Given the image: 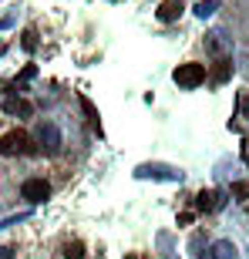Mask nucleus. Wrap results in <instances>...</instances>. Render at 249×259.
<instances>
[{
  "label": "nucleus",
  "instance_id": "1",
  "mask_svg": "<svg viewBox=\"0 0 249 259\" xmlns=\"http://www.w3.org/2000/svg\"><path fill=\"white\" fill-rule=\"evenodd\" d=\"M0 155H37V145L27 132H7L0 138Z\"/></svg>",
  "mask_w": 249,
  "mask_h": 259
},
{
  "label": "nucleus",
  "instance_id": "2",
  "mask_svg": "<svg viewBox=\"0 0 249 259\" xmlns=\"http://www.w3.org/2000/svg\"><path fill=\"white\" fill-rule=\"evenodd\" d=\"M172 77H175V84H179V88H199L202 81H205V64H195V61L179 64Z\"/></svg>",
  "mask_w": 249,
  "mask_h": 259
},
{
  "label": "nucleus",
  "instance_id": "3",
  "mask_svg": "<svg viewBox=\"0 0 249 259\" xmlns=\"http://www.w3.org/2000/svg\"><path fill=\"white\" fill-rule=\"evenodd\" d=\"M20 195H24L30 205H40V202L51 195V185L44 182V179H27V182L20 185Z\"/></svg>",
  "mask_w": 249,
  "mask_h": 259
},
{
  "label": "nucleus",
  "instance_id": "4",
  "mask_svg": "<svg viewBox=\"0 0 249 259\" xmlns=\"http://www.w3.org/2000/svg\"><path fill=\"white\" fill-rule=\"evenodd\" d=\"M37 142L44 145L51 155H58V152H61V132L51 125V121H40V125H37Z\"/></svg>",
  "mask_w": 249,
  "mask_h": 259
},
{
  "label": "nucleus",
  "instance_id": "5",
  "mask_svg": "<svg viewBox=\"0 0 249 259\" xmlns=\"http://www.w3.org/2000/svg\"><path fill=\"white\" fill-rule=\"evenodd\" d=\"M138 179H169V182H179L182 172H175V168H165V165H138Z\"/></svg>",
  "mask_w": 249,
  "mask_h": 259
},
{
  "label": "nucleus",
  "instance_id": "6",
  "mask_svg": "<svg viewBox=\"0 0 249 259\" xmlns=\"http://www.w3.org/2000/svg\"><path fill=\"white\" fill-rule=\"evenodd\" d=\"M222 205H226V199H222V192H216V189H205V192L195 195V209L199 212H219Z\"/></svg>",
  "mask_w": 249,
  "mask_h": 259
},
{
  "label": "nucleus",
  "instance_id": "7",
  "mask_svg": "<svg viewBox=\"0 0 249 259\" xmlns=\"http://www.w3.org/2000/svg\"><path fill=\"white\" fill-rule=\"evenodd\" d=\"M4 111H7V115L30 118V115H34V105H30V101H24V98H4Z\"/></svg>",
  "mask_w": 249,
  "mask_h": 259
},
{
  "label": "nucleus",
  "instance_id": "8",
  "mask_svg": "<svg viewBox=\"0 0 249 259\" xmlns=\"http://www.w3.org/2000/svg\"><path fill=\"white\" fill-rule=\"evenodd\" d=\"M179 14H182V0H165L162 7H158V20H162V24L179 20Z\"/></svg>",
  "mask_w": 249,
  "mask_h": 259
},
{
  "label": "nucleus",
  "instance_id": "9",
  "mask_svg": "<svg viewBox=\"0 0 249 259\" xmlns=\"http://www.w3.org/2000/svg\"><path fill=\"white\" fill-rule=\"evenodd\" d=\"M212 252H216V256L212 259H236V246H232V242H216V246H212Z\"/></svg>",
  "mask_w": 249,
  "mask_h": 259
},
{
  "label": "nucleus",
  "instance_id": "10",
  "mask_svg": "<svg viewBox=\"0 0 249 259\" xmlns=\"http://www.w3.org/2000/svg\"><path fill=\"white\" fill-rule=\"evenodd\" d=\"M216 10H219V0H202L199 7H195V14H199V17L205 20V17H212Z\"/></svg>",
  "mask_w": 249,
  "mask_h": 259
},
{
  "label": "nucleus",
  "instance_id": "11",
  "mask_svg": "<svg viewBox=\"0 0 249 259\" xmlns=\"http://www.w3.org/2000/svg\"><path fill=\"white\" fill-rule=\"evenodd\" d=\"M81 105H85L88 118H91V128H95V132L101 135V121H98V111H95V105H91V101H88V98H81Z\"/></svg>",
  "mask_w": 249,
  "mask_h": 259
},
{
  "label": "nucleus",
  "instance_id": "12",
  "mask_svg": "<svg viewBox=\"0 0 249 259\" xmlns=\"http://www.w3.org/2000/svg\"><path fill=\"white\" fill-rule=\"evenodd\" d=\"M64 259H85V246H81V242H67L64 246Z\"/></svg>",
  "mask_w": 249,
  "mask_h": 259
},
{
  "label": "nucleus",
  "instance_id": "13",
  "mask_svg": "<svg viewBox=\"0 0 249 259\" xmlns=\"http://www.w3.org/2000/svg\"><path fill=\"white\" fill-rule=\"evenodd\" d=\"M229 61H219V67H216V71H212V81H226V77H229Z\"/></svg>",
  "mask_w": 249,
  "mask_h": 259
},
{
  "label": "nucleus",
  "instance_id": "14",
  "mask_svg": "<svg viewBox=\"0 0 249 259\" xmlns=\"http://www.w3.org/2000/svg\"><path fill=\"white\" fill-rule=\"evenodd\" d=\"M232 199H249V182H232Z\"/></svg>",
  "mask_w": 249,
  "mask_h": 259
},
{
  "label": "nucleus",
  "instance_id": "15",
  "mask_svg": "<svg viewBox=\"0 0 249 259\" xmlns=\"http://www.w3.org/2000/svg\"><path fill=\"white\" fill-rule=\"evenodd\" d=\"M20 44H24V51H37V34L34 30H24V40Z\"/></svg>",
  "mask_w": 249,
  "mask_h": 259
},
{
  "label": "nucleus",
  "instance_id": "16",
  "mask_svg": "<svg viewBox=\"0 0 249 259\" xmlns=\"http://www.w3.org/2000/svg\"><path fill=\"white\" fill-rule=\"evenodd\" d=\"M30 212H20V215H10V219H0V229H7V226H14V222H20V219H27Z\"/></svg>",
  "mask_w": 249,
  "mask_h": 259
},
{
  "label": "nucleus",
  "instance_id": "17",
  "mask_svg": "<svg viewBox=\"0 0 249 259\" xmlns=\"http://www.w3.org/2000/svg\"><path fill=\"white\" fill-rule=\"evenodd\" d=\"M34 74H37V67H34V64H27L24 71H20V84H24V81H30Z\"/></svg>",
  "mask_w": 249,
  "mask_h": 259
},
{
  "label": "nucleus",
  "instance_id": "18",
  "mask_svg": "<svg viewBox=\"0 0 249 259\" xmlns=\"http://www.w3.org/2000/svg\"><path fill=\"white\" fill-rule=\"evenodd\" d=\"M239 115H249V91L239 98Z\"/></svg>",
  "mask_w": 249,
  "mask_h": 259
},
{
  "label": "nucleus",
  "instance_id": "19",
  "mask_svg": "<svg viewBox=\"0 0 249 259\" xmlns=\"http://www.w3.org/2000/svg\"><path fill=\"white\" fill-rule=\"evenodd\" d=\"M192 219H195V212H182V215H179V226H189Z\"/></svg>",
  "mask_w": 249,
  "mask_h": 259
},
{
  "label": "nucleus",
  "instance_id": "20",
  "mask_svg": "<svg viewBox=\"0 0 249 259\" xmlns=\"http://www.w3.org/2000/svg\"><path fill=\"white\" fill-rule=\"evenodd\" d=\"M0 259H14V249H7V246H0Z\"/></svg>",
  "mask_w": 249,
  "mask_h": 259
},
{
  "label": "nucleus",
  "instance_id": "21",
  "mask_svg": "<svg viewBox=\"0 0 249 259\" xmlns=\"http://www.w3.org/2000/svg\"><path fill=\"white\" fill-rule=\"evenodd\" d=\"M128 259H145V256H128Z\"/></svg>",
  "mask_w": 249,
  "mask_h": 259
},
{
  "label": "nucleus",
  "instance_id": "22",
  "mask_svg": "<svg viewBox=\"0 0 249 259\" xmlns=\"http://www.w3.org/2000/svg\"><path fill=\"white\" fill-rule=\"evenodd\" d=\"M4 51H7V48H4V44H0V54H4Z\"/></svg>",
  "mask_w": 249,
  "mask_h": 259
}]
</instances>
